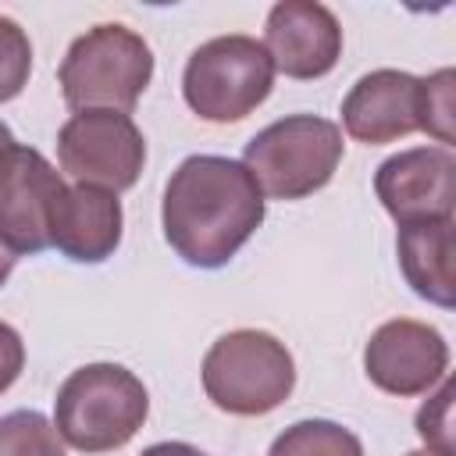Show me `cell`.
I'll use <instances>...</instances> for the list:
<instances>
[{
	"label": "cell",
	"mask_w": 456,
	"mask_h": 456,
	"mask_svg": "<svg viewBox=\"0 0 456 456\" xmlns=\"http://www.w3.org/2000/svg\"><path fill=\"white\" fill-rule=\"evenodd\" d=\"M160 224L189 267H224L264 224V192L242 160L217 153L185 157L167 185Z\"/></svg>",
	"instance_id": "1"
},
{
	"label": "cell",
	"mask_w": 456,
	"mask_h": 456,
	"mask_svg": "<svg viewBox=\"0 0 456 456\" xmlns=\"http://www.w3.org/2000/svg\"><path fill=\"white\" fill-rule=\"evenodd\" d=\"M150 413L146 385L121 363H86L53 399V428L78 452H110L135 438Z\"/></svg>",
	"instance_id": "2"
},
{
	"label": "cell",
	"mask_w": 456,
	"mask_h": 456,
	"mask_svg": "<svg viewBox=\"0 0 456 456\" xmlns=\"http://www.w3.org/2000/svg\"><path fill=\"white\" fill-rule=\"evenodd\" d=\"M57 78L71 110L128 114L153 78V50L128 25H93L68 46Z\"/></svg>",
	"instance_id": "3"
},
{
	"label": "cell",
	"mask_w": 456,
	"mask_h": 456,
	"mask_svg": "<svg viewBox=\"0 0 456 456\" xmlns=\"http://www.w3.org/2000/svg\"><path fill=\"white\" fill-rule=\"evenodd\" d=\"M207 399L232 417H264L296 388V363L281 338L260 328L221 335L200 367Z\"/></svg>",
	"instance_id": "4"
},
{
	"label": "cell",
	"mask_w": 456,
	"mask_h": 456,
	"mask_svg": "<svg viewBox=\"0 0 456 456\" xmlns=\"http://www.w3.org/2000/svg\"><path fill=\"white\" fill-rule=\"evenodd\" d=\"M342 146V128L335 121L317 114H289L246 142L242 164L264 196L303 200L335 178Z\"/></svg>",
	"instance_id": "5"
},
{
	"label": "cell",
	"mask_w": 456,
	"mask_h": 456,
	"mask_svg": "<svg viewBox=\"0 0 456 456\" xmlns=\"http://www.w3.org/2000/svg\"><path fill=\"white\" fill-rule=\"evenodd\" d=\"M274 89V64L260 39L232 32L196 46L182 71L189 110L210 125L249 118Z\"/></svg>",
	"instance_id": "6"
},
{
	"label": "cell",
	"mask_w": 456,
	"mask_h": 456,
	"mask_svg": "<svg viewBox=\"0 0 456 456\" xmlns=\"http://www.w3.org/2000/svg\"><path fill=\"white\" fill-rule=\"evenodd\" d=\"M57 160L78 185H96L118 196L139 182L146 139L128 114L75 110L57 132Z\"/></svg>",
	"instance_id": "7"
},
{
	"label": "cell",
	"mask_w": 456,
	"mask_h": 456,
	"mask_svg": "<svg viewBox=\"0 0 456 456\" xmlns=\"http://www.w3.org/2000/svg\"><path fill=\"white\" fill-rule=\"evenodd\" d=\"M363 370L388 395H424L449 374V342L424 321L395 317L363 346Z\"/></svg>",
	"instance_id": "8"
},
{
	"label": "cell",
	"mask_w": 456,
	"mask_h": 456,
	"mask_svg": "<svg viewBox=\"0 0 456 456\" xmlns=\"http://www.w3.org/2000/svg\"><path fill=\"white\" fill-rule=\"evenodd\" d=\"M374 192L399 224L452 217L456 207V157L445 146H410L381 160Z\"/></svg>",
	"instance_id": "9"
},
{
	"label": "cell",
	"mask_w": 456,
	"mask_h": 456,
	"mask_svg": "<svg viewBox=\"0 0 456 456\" xmlns=\"http://www.w3.org/2000/svg\"><path fill=\"white\" fill-rule=\"evenodd\" d=\"M264 50L289 78H324L342 57V25L317 0H281L267 11Z\"/></svg>",
	"instance_id": "10"
},
{
	"label": "cell",
	"mask_w": 456,
	"mask_h": 456,
	"mask_svg": "<svg viewBox=\"0 0 456 456\" xmlns=\"http://www.w3.org/2000/svg\"><path fill=\"white\" fill-rule=\"evenodd\" d=\"M64 182L57 167L32 146H18L0 178V246L14 256L50 246V210Z\"/></svg>",
	"instance_id": "11"
},
{
	"label": "cell",
	"mask_w": 456,
	"mask_h": 456,
	"mask_svg": "<svg viewBox=\"0 0 456 456\" xmlns=\"http://www.w3.org/2000/svg\"><path fill=\"white\" fill-rule=\"evenodd\" d=\"M342 125L356 142L385 146L420 132V78L399 68H378L346 93Z\"/></svg>",
	"instance_id": "12"
},
{
	"label": "cell",
	"mask_w": 456,
	"mask_h": 456,
	"mask_svg": "<svg viewBox=\"0 0 456 456\" xmlns=\"http://www.w3.org/2000/svg\"><path fill=\"white\" fill-rule=\"evenodd\" d=\"M121 200L96 185H64L50 210V246L75 264H103L121 242Z\"/></svg>",
	"instance_id": "13"
},
{
	"label": "cell",
	"mask_w": 456,
	"mask_h": 456,
	"mask_svg": "<svg viewBox=\"0 0 456 456\" xmlns=\"http://www.w3.org/2000/svg\"><path fill=\"white\" fill-rule=\"evenodd\" d=\"M395 253L406 285L442 306L452 310L456 303V274H452V217H435V221H413L399 224L395 235Z\"/></svg>",
	"instance_id": "14"
},
{
	"label": "cell",
	"mask_w": 456,
	"mask_h": 456,
	"mask_svg": "<svg viewBox=\"0 0 456 456\" xmlns=\"http://www.w3.org/2000/svg\"><path fill=\"white\" fill-rule=\"evenodd\" d=\"M267 456H363V442L335 420H296L267 449Z\"/></svg>",
	"instance_id": "15"
},
{
	"label": "cell",
	"mask_w": 456,
	"mask_h": 456,
	"mask_svg": "<svg viewBox=\"0 0 456 456\" xmlns=\"http://www.w3.org/2000/svg\"><path fill=\"white\" fill-rule=\"evenodd\" d=\"M0 456H68L53 420L39 410H11L0 417Z\"/></svg>",
	"instance_id": "16"
},
{
	"label": "cell",
	"mask_w": 456,
	"mask_h": 456,
	"mask_svg": "<svg viewBox=\"0 0 456 456\" xmlns=\"http://www.w3.org/2000/svg\"><path fill=\"white\" fill-rule=\"evenodd\" d=\"M456 71L452 68H438L435 75L420 78V132H428L438 146L452 150V118H456Z\"/></svg>",
	"instance_id": "17"
},
{
	"label": "cell",
	"mask_w": 456,
	"mask_h": 456,
	"mask_svg": "<svg viewBox=\"0 0 456 456\" xmlns=\"http://www.w3.org/2000/svg\"><path fill=\"white\" fill-rule=\"evenodd\" d=\"M32 75V43L25 28L0 14V103L14 100Z\"/></svg>",
	"instance_id": "18"
},
{
	"label": "cell",
	"mask_w": 456,
	"mask_h": 456,
	"mask_svg": "<svg viewBox=\"0 0 456 456\" xmlns=\"http://www.w3.org/2000/svg\"><path fill=\"white\" fill-rule=\"evenodd\" d=\"M417 435L424 445L438 456H456V438H452V381L449 374L438 381V392L417 410Z\"/></svg>",
	"instance_id": "19"
},
{
	"label": "cell",
	"mask_w": 456,
	"mask_h": 456,
	"mask_svg": "<svg viewBox=\"0 0 456 456\" xmlns=\"http://www.w3.org/2000/svg\"><path fill=\"white\" fill-rule=\"evenodd\" d=\"M21 367H25V342L7 321H0V395L18 381Z\"/></svg>",
	"instance_id": "20"
},
{
	"label": "cell",
	"mask_w": 456,
	"mask_h": 456,
	"mask_svg": "<svg viewBox=\"0 0 456 456\" xmlns=\"http://www.w3.org/2000/svg\"><path fill=\"white\" fill-rule=\"evenodd\" d=\"M139 456H203V452L196 445H189V442H157V445L142 449Z\"/></svg>",
	"instance_id": "21"
},
{
	"label": "cell",
	"mask_w": 456,
	"mask_h": 456,
	"mask_svg": "<svg viewBox=\"0 0 456 456\" xmlns=\"http://www.w3.org/2000/svg\"><path fill=\"white\" fill-rule=\"evenodd\" d=\"M18 146H21V142L14 139V132H11V128H7L4 121H0V178H4V171L11 167V160H14Z\"/></svg>",
	"instance_id": "22"
},
{
	"label": "cell",
	"mask_w": 456,
	"mask_h": 456,
	"mask_svg": "<svg viewBox=\"0 0 456 456\" xmlns=\"http://www.w3.org/2000/svg\"><path fill=\"white\" fill-rule=\"evenodd\" d=\"M11 271H14V253H7V249L0 246V285L11 278Z\"/></svg>",
	"instance_id": "23"
},
{
	"label": "cell",
	"mask_w": 456,
	"mask_h": 456,
	"mask_svg": "<svg viewBox=\"0 0 456 456\" xmlns=\"http://www.w3.org/2000/svg\"><path fill=\"white\" fill-rule=\"evenodd\" d=\"M406 456H438V452H431V449H413V452H406Z\"/></svg>",
	"instance_id": "24"
}]
</instances>
